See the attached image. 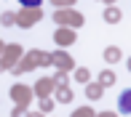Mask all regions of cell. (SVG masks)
I'll use <instances>...</instances> for the list:
<instances>
[{
    "mask_svg": "<svg viewBox=\"0 0 131 117\" xmlns=\"http://www.w3.org/2000/svg\"><path fill=\"white\" fill-rule=\"evenodd\" d=\"M121 112L131 114V91H126V93L121 96Z\"/></svg>",
    "mask_w": 131,
    "mask_h": 117,
    "instance_id": "obj_1",
    "label": "cell"
},
{
    "mask_svg": "<svg viewBox=\"0 0 131 117\" xmlns=\"http://www.w3.org/2000/svg\"><path fill=\"white\" fill-rule=\"evenodd\" d=\"M104 19L110 21V24H115V21H121V11H118V8H107L104 11Z\"/></svg>",
    "mask_w": 131,
    "mask_h": 117,
    "instance_id": "obj_2",
    "label": "cell"
},
{
    "mask_svg": "<svg viewBox=\"0 0 131 117\" xmlns=\"http://www.w3.org/2000/svg\"><path fill=\"white\" fill-rule=\"evenodd\" d=\"M104 58H107V61H118V58H121V51H118V48H107Z\"/></svg>",
    "mask_w": 131,
    "mask_h": 117,
    "instance_id": "obj_3",
    "label": "cell"
},
{
    "mask_svg": "<svg viewBox=\"0 0 131 117\" xmlns=\"http://www.w3.org/2000/svg\"><path fill=\"white\" fill-rule=\"evenodd\" d=\"M112 80H115V75H112V72H104V75H102V83H107V85H110Z\"/></svg>",
    "mask_w": 131,
    "mask_h": 117,
    "instance_id": "obj_4",
    "label": "cell"
},
{
    "mask_svg": "<svg viewBox=\"0 0 131 117\" xmlns=\"http://www.w3.org/2000/svg\"><path fill=\"white\" fill-rule=\"evenodd\" d=\"M21 3H24V5H38L40 0H21Z\"/></svg>",
    "mask_w": 131,
    "mask_h": 117,
    "instance_id": "obj_5",
    "label": "cell"
},
{
    "mask_svg": "<svg viewBox=\"0 0 131 117\" xmlns=\"http://www.w3.org/2000/svg\"><path fill=\"white\" fill-rule=\"evenodd\" d=\"M128 69H131V61H128Z\"/></svg>",
    "mask_w": 131,
    "mask_h": 117,
    "instance_id": "obj_6",
    "label": "cell"
}]
</instances>
